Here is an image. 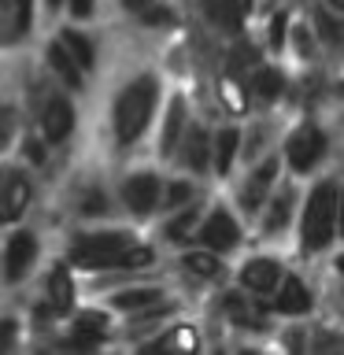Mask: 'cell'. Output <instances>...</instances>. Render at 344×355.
Masks as SVG:
<instances>
[{
    "mask_svg": "<svg viewBox=\"0 0 344 355\" xmlns=\"http://www.w3.org/2000/svg\"><path fill=\"white\" fill-rule=\"evenodd\" d=\"M155 104H160V78L155 74L133 78V82L119 93L111 119H115V141L122 144V148L133 144L144 130H148V122L155 115Z\"/></svg>",
    "mask_w": 344,
    "mask_h": 355,
    "instance_id": "cell-1",
    "label": "cell"
},
{
    "mask_svg": "<svg viewBox=\"0 0 344 355\" xmlns=\"http://www.w3.org/2000/svg\"><path fill=\"white\" fill-rule=\"evenodd\" d=\"M337 200H341V189L333 178L318 182L307 193L304 218H300V244H304V252H322L333 244V237H337Z\"/></svg>",
    "mask_w": 344,
    "mask_h": 355,
    "instance_id": "cell-2",
    "label": "cell"
},
{
    "mask_svg": "<svg viewBox=\"0 0 344 355\" xmlns=\"http://www.w3.org/2000/svg\"><path fill=\"white\" fill-rule=\"evenodd\" d=\"M133 237L126 230H108V233H82L71 244V263H78L82 270H100V266H115L119 252L130 248Z\"/></svg>",
    "mask_w": 344,
    "mask_h": 355,
    "instance_id": "cell-3",
    "label": "cell"
},
{
    "mask_svg": "<svg viewBox=\"0 0 344 355\" xmlns=\"http://www.w3.org/2000/svg\"><path fill=\"white\" fill-rule=\"evenodd\" d=\"M326 148H329V141H326V133H322L318 126H300L293 137H289V144H285V159H289L293 171L307 174V171H315V166L326 159Z\"/></svg>",
    "mask_w": 344,
    "mask_h": 355,
    "instance_id": "cell-4",
    "label": "cell"
},
{
    "mask_svg": "<svg viewBox=\"0 0 344 355\" xmlns=\"http://www.w3.org/2000/svg\"><path fill=\"white\" fill-rule=\"evenodd\" d=\"M196 244L200 248H207V252H215V255H222V252H233L241 244V226H237V218L230 215L226 207H215L207 215V222L196 230Z\"/></svg>",
    "mask_w": 344,
    "mask_h": 355,
    "instance_id": "cell-5",
    "label": "cell"
},
{
    "mask_svg": "<svg viewBox=\"0 0 344 355\" xmlns=\"http://www.w3.org/2000/svg\"><path fill=\"white\" fill-rule=\"evenodd\" d=\"M33 263H37V237L30 230H19L4 248V277L15 285L33 270Z\"/></svg>",
    "mask_w": 344,
    "mask_h": 355,
    "instance_id": "cell-6",
    "label": "cell"
},
{
    "mask_svg": "<svg viewBox=\"0 0 344 355\" xmlns=\"http://www.w3.org/2000/svg\"><path fill=\"white\" fill-rule=\"evenodd\" d=\"M160 178H155L152 171H137L126 178V185H122V200H126V207L133 211V215H148V211H155V204H160Z\"/></svg>",
    "mask_w": 344,
    "mask_h": 355,
    "instance_id": "cell-7",
    "label": "cell"
},
{
    "mask_svg": "<svg viewBox=\"0 0 344 355\" xmlns=\"http://www.w3.org/2000/svg\"><path fill=\"white\" fill-rule=\"evenodd\" d=\"M41 133L49 144H60L74 133V107L71 100L63 96H52L49 104H44V115H41Z\"/></svg>",
    "mask_w": 344,
    "mask_h": 355,
    "instance_id": "cell-8",
    "label": "cell"
},
{
    "mask_svg": "<svg viewBox=\"0 0 344 355\" xmlns=\"http://www.w3.org/2000/svg\"><path fill=\"white\" fill-rule=\"evenodd\" d=\"M282 282V263L270 259V255H259V259H248L241 266V285L248 288V293H274V285Z\"/></svg>",
    "mask_w": 344,
    "mask_h": 355,
    "instance_id": "cell-9",
    "label": "cell"
},
{
    "mask_svg": "<svg viewBox=\"0 0 344 355\" xmlns=\"http://www.w3.org/2000/svg\"><path fill=\"white\" fill-rule=\"evenodd\" d=\"M274 178H277V159H266L248 174V182L241 189V207L248 211V215H255V211L263 207V196H266V189L274 185Z\"/></svg>",
    "mask_w": 344,
    "mask_h": 355,
    "instance_id": "cell-10",
    "label": "cell"
},
{
    "mask_svg": "<svg viewBox=\"0 0 344 355\" xmlns=\"http://www.w3.org/2000/svg\"><path fill=\"white\" fill-rule=\"evenodd\" d=\"M274 288H277V311H282V315H307L311 304H315L307 293V285L300 282L296 274H282V282Z\"/></svg>",
    "mask_w": 344,
    "mask_h": 355,
    "instance_id": "cell-11",
    "label": "cell"
},
{
    "mask_svg": "<svg viewBox=\"0 0 344 355\" xmlns=\"http://www.w3.org/2000/svg\"><path fill=\"white\" fill-rule=\"evenodd\" d=\"M26 200H30V185L22 182L19 174H11V171H0V204H4L8 218H15L19 211L26 207Z\"/></svg>",
    "mask_w": 344,
    "mask_h": 355,
    "instance_id": "cell-12",
    "label": "cell"
},
{
    "mask_svg": "<svg viewBox=\"0 0 344 355\" xmlns=\"http://www.w3.org/2000/svg\"><path fill=\"white\" fill-rule=\"evenodd\" d=\"M182 126H185V100L174 96L171 107H166V122H163V137H160V152L171 155L178 148V137H182Z\"/></svg>",
    "mask_w": 344,
    "mask_h": 355,
    "instance_id": "cell-13",
    "label": "cell"
},
{
    "mask_svg": "<svg viewBox=\"0 0 344 355\" xmlns=\"http://www.w3.org/2000/svg\"><path fill=\"white\" fill-rule=\"evenodd\" d=\"M237 148H241V133L226 126V130H218L215 133V141H211V152H215V171L218 174H226L233 159H237Z\"/></svg>",
    "mask_w": 344,
    "mask_h": 355,
    "instance_id": "cell-14",
    "label": "cell"
},
{
    "mask_svg": "<svg viewBox=\"0 0 344 355\" xmlns=\"http://www.w3.org/2000/svg\"><path fill=\"white\" fill-rule=\"evenodd\" d=\"M207 159H211V141H207V133H204V130L196 126L193 133H189V141H185L182 163L189 166V171L204 174V171H207Z\"/></svg>",
    "mask_w": 344,
    "mask_h": 355,
    "instance_id": "cell-15",
    "label": "cell"
},
{
    "mask_svg": "<svg viewBox=\"0 0 344 355\" xmlns=\"http://www.w3.org/2000/svg\"><path fill=\"white\" fill-rule=\"evenodd\" d=\"M49 67H52V71H55V74L63 78L67 85L82 89V67L74 63V55L67 52V49H63L60 41H55V44H49Z\"/></svg>",
    "mask_w": 344,
    "mask_h": 355,
    "instance_id": "cell-16",
    "label": "cell"
},
{
    "mask_svg": "<svg viewBox=\"0 0 344 355\" xmlns=\"http://www.w3.org/2000/svg\"><path fill=\"white\" fill-rule=\"evenodd\" d=\"M293 189H282V193H277L274 200H270V211H266V218H263V230L266 233H282L285 226H289V218H293Z\"/></svg>",
    "mask_w": 344,
    "mask_h": 355,
    "instance_id": "cell-17",
    "label": "cell"
},
{
    "mask_svg": "<svg viewBox=\"0 0 344 355\" xmlns=\"http://www.w3.org/2000/svg\"><path fill=\"white\" fill-rule=\"evenodd\" d=\"M163 293L155 285H141V288H122L119 296H111V307L119 311H141V307H152L155 300H160Z\"/></svg>",
    "mask_w": 344,
    "mask_h": 355,
    "instance_id": "cell-18",
    "label": "cell"
},
{
    "mask_svg": "<svg viewBox=\"0 0 344 355\" xmlns=\"http://www.w3.org/2000/svg\"><path fill=\"white\" fill-rule=\"evenodd\" d=\"M222 307H226V315H230L233 322H237V326H244V329H263V318L255 315V307H252L241 293H226Z\"/></svg>",
    "mask_w": 344,
    "mask_h": 355,
    "instance_id": "cell-19",
    "label": "cell"
},
{
    "mask_svg": "<svg viewBox=\"0 0 344 355\" xmlns=\"http://www.w3.org/2000/svg\"><path fill=\"white\" fill-rule=\"evenodd\" d=\"M60 44L74 55V63H78V67H93V63H96V49H93V41H89L85 33H78V30H63Z\"/></svg>",
    "mask_w": 344,
    "mask_h": 355,
    "instance_id": "cell-20",
    "label": "cell"
},
{
    "mask_svg": "<svg viewBox=\"0 0 344 355\" xmlns=\"http://www.w3.org/2000/svg\"><path fill=\"white\" fill-rule=\"evenodd\" d=\"M49 296H52V307H55V311H67V307H71L74 288H71V274H67V266H55V270H52V277H49Z\"/></svg>",
    "mask_w": 344,
    "mask_h": 355,
    "instance_id": "cell-21",
    "label": "cell"
},
{
    "mask_svg": "<svg viewBox=\"0 0 344 355\" xmlns=\"http://www.w3.org/2000/svg\"><path fill=\"white\" fill-rule=\"evenodd\" d=\"M174 211H178V207H174ZM196 215H200V204H189L185 211H178V215L163 226L166 241H185V237H189V230L196 226Z\"/></svg>",
    "mask_w": 344,
    "mask_h": 355,
    "instance_id": "cell-22",
    "label": "cell"
},
{
    "mask_svg": "<svg viewBox=\"0 0 344 355\" xmlns=\"http://www.w3.org/2000/svg\"><path fill=\"white\" fill-rule=\"evenodd\" d=\"M182 263H185L193 274H200V277H218V274H222V266H218V255H215V252H207V248H200V252H189Z\"/></svg>",
    "mask_w": 344,
    "mask_h": 355,
    "instance_id": "cell-23",
    "label": "cell"
},
{
    "mask_svg": "<svg viewBox=\"0 0 344 355\" xmlns=\"http://www.w3.org/2000/svg\"><path fill=\"white\" fill-rule=\"evenodd\" d=\"M252 85H255V93H259L263 100H274L277 93L285 89V78L274 71V67H263V71H255V78H252Z\"/></svg>",
    "mask_w": 344,
    "mask_h": 355,
    "instance_id": "cell-24",
    "label": "cell"
},
{
    "mask_svg": "<svg viewBox=\"0 0 344 355\" xmlns=\"http://www.w3.org/2000/svg\"><path fill=\"white\" fill-rule=\"evenodd\" d=\"M152 248H122L119 252V259H115V266H122V270H144V266H152Z\"/></svg>",
    "mask_w": 344,
    "mask_h": 355,
    "instance_id": "cell-25",
    "label": "cell"
},
{
    "mask_svg": "<svg viewBox=\"0 0 344 355\" xmlns=\"http://www.w3.org/2000/svg\"><path fill=\"white\" fill-rule=\"evenodd\" d=\"M163 196V204H166V211H174V207H182V204H189V200L196 196V189L189 185V182H174V185H166V193H160Z\"/></svg>",
    "mask_w": 344,
    "mask_h": 355,
    "instance_id": "cell-26",
    "label": "cell"
},
{
    "mask_svg": "<svg viewBox=\"0 0 344 355\" xmlns=\"http://www.w3.org/2000/svg\"><path fill=\"white\" fill-rule=\"evenodd\" d=\"M141 19L148 22V26H171V22H174V11H171V8H163V4H155V0H152L148 8H141Z\"/></svg>",
    "mask_w": 344,
    "mask_h": 355,
    "instance_id": "cell-27",
    "label": "cell"
},
{
    "mask_svg": "<svg viewBox=\"0 0 344 355\" xmlns=\"http://www.w3.org/2000/svg\"><path fill=\"white\" fill-rule=\"evenodd\" d=\"M285 33H289V15H285V11H277V15L270 19V49L274 52L285 49Z\"/></svg>",
    "mask_w": 344,
    "mask_h": 355,
    "instance_id": "cell-28",
    "label": "cell"
},
{
    "mask_svg": "<svg viewBox=\"0 0 344 355\" xmlns=\"http://www.w3.org/2000/svg\"><path fill=\"white\" fill-rule=\"evenodd\" d=\"M19 344V322L15 318H0V352H11Z\"/></svg>",
    "mask_w": 344,
    "mask_h": 355,
    "instance_id": "cell-29",
    "label": "cell"
},
{
    "mask_svg": "<svg viewBox=\"0 0 344 355\" xmlns=\"http://www.w3.org/2000/svg\"><path fill=\"white\" fill-rule=\"evenodd\" d=\"M11 137H15V111L0 107V152L11 144Z\"/></svg>",
    "mask_w": 344,
    "mask_h": 355,
    "instance_id": "cell-30",
    "label": "cell"
},
{
    "mask_svg": "<svg viewBox=\"0 0 344 355\" xmlns=\"http://www.w3.org/2000/svg\"><path fill=\"white\" fill-rule=\"evenodd\" d=\"M15 33H30V0H19L15 4Z\"/></svg>",
    "mask_w": 344,
    "mask_h": 355,
    "instance_id": "cell-31",
    "label": "cell"
},
{
    "mask_svg": "<svg viewBox=\"0 0 344 355\" xmlns=\"http://www.w3.org/2000/svg\"><path fill=\"white\" fill-rule=\"evenodd\" d=\"M82 211H85V215H104V211H108V196L89 193V196L82 200Z\"/></svg>",
    "mask_w": 344,
    "mask_h": 355,
    "instance_id": "cell-32",
    "label": "cell"
},
{
    "mask_svg": "<svg viewBox=\"0 0 344 355\" xmlns=\"http://www.w3.org/2000/svg\"><path fill=\"white\" fill-rule=\"evenodd\" d=\"M71 15L74 19H89L93 15V0H71Z\"/></svg>",
    "mask_w": 344,
    "mask_h": 355,
    "instance_id": "cell-33",
    "label": "cell"
},
{
    "mask_svg": "<svg viewBox=\"0 0 344 355\" xmlns=\"http://www.w3.org/2000/svg\"><path fill=\"white\" fill-rule=\"evenodd\" d=\"M296 44H300V52L307 55V49H311V37H307V26H296Z\"/></svg>",
    "mask_w": 344,
    "mask_h": 355,
    "instance_id": "cell-34",
    "label": "cell"
},
{
    "mask_svg": "<svg viewBox=\"0 0 344 355\" xmlns=\"http://www.w3.org/2000/svg\"><path fill=\"white\" fill-rule=\"evenodd\" d=\"M26 155H30L33 163H41V159H44V152H41V144H37V141H26Z\"/></svg>",
    "mask_w": 344,
    "mask_h": 355,
    "instance_id": "cell-35",
    "label": "cell"
},
{
    "mask_svg": "<svg viewBox=\"0 0 344 355\" xmlns=\"http://www.w3.org/2000/svg\"><path fill=\"white\" fill-rule=\"evenodd\" d=\"M119 4L126 8V11H141V8H148L152 0H119Z\"/></svg>",
    "mask_w": 344,
    "mask_h": 355,
    "instance_id": "cell-36",
    "label": "cell"
},
{
    "mask_svg": "<svg viewBox=\"0 0 344 355\" xmlns=\"http://www.w3.org/2000/svg\"><path fill=\"white\" fill-rule=\"evenodd\" d=\"M0 222H11V218H8V211H4V204H0Z\"/></svg>",
    "mask_w": 344,
    "mask_h": 355,
    "instance_id": "cell-37",
    "label": "cell"
},
{
    "mask_svg": "<svg viewBox=\"0 0 344 355\" xmlns=\"http://www.w3.org/2000/svg\"><path fill=\"white\" fill-rule=\"evenodd\" d=\"M44 4H49V8H60V4H63V0H44Z\"/></svg>",
    "mask_w": 344,
    "mask_h": 355,
    "instance_id": "cell-38",
    "label": "cell"
}]
</instances>
